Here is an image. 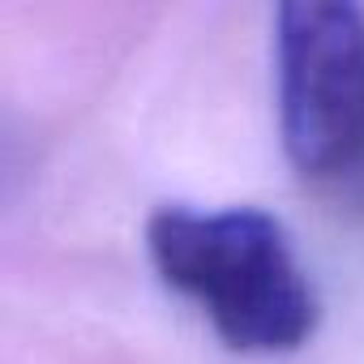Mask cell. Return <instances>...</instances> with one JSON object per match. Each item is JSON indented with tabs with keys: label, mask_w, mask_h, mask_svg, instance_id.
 <instances>
[{
	"label": "cell",
	"mask_w": 364,
	"mask_h": 364,
	"mask_svg": "<svg viewBox=\"0 0 364 364\" xmlns=\"http://www.w3.org/2000/svg\"><path fill=\"white\" fill-rule=\"evenodd\" d=\"M279 133L309 180H334L364 159V14L347 0L279 9Z\"/></svg>",
	"instance_id": "7a4b0ae2"
},
{
	"label": "cell",
	"mask_w": 364,
	"mask_h": 364,
	"mask_svg": "<svg viewBox=\"0 0 364 364\" xmlns=\"http://www.w3.org/2000/svg\"><path fill=\"white\" fill-rule=\"evenodd\" d=\"M159 279L245 355H287L317 330V291L279 219L253 206H163L146 223Z\"/></svg>",
	"instance_id": "6da1fadb"
}]
</instances>
